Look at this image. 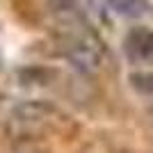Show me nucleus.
I'll list each match as a JSON object with an SVG mask.
<instances>
[{"label":"nucleus","mask_w":153,"mask_h":153,"mask_svg":"<svg viewBox=\"0 0 153 153\" xmlns=\"http://www.w3.org/2000/svg\"><path fill=\"white\" fill-rule=\"evenodd\" d=\"M110 5L123 16H140L146 12V0H110Z\"/></svg>","instance_id":"1"}]
</instances>
